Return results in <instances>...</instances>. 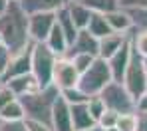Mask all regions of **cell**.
I'll return each mask as SVG.
<instances>
[{"label":"cell","instance_id":"33","mask_svg":"<svg viewBox=\"0 0 147 131\" xmlns=\"http://www.w3.org/2000/svg\"><path fill=\"white\" fill-rule=\"evenodd\" d=\"M26 127H28V131H54L50 125H46V123H40V121H34V119H24Z\"/></svg>","mask_w":147,"mask_h":131},{"label":"cell","instance_id":"18","mask_svg":"<svg viewBox=\"0 0 147 131\" xmlns=\"http://www.w3.org/2000/svg\"><path fill=\"white\" fill-rule=\"evenodd\" d=\"M56 24L62 28V32H64L66 40H68V44L72 46L80 30H78L76 24H74V20H72V16H70V12H68V8H66V4H64L62 8L56 10Z\"/></svg>","mask_w":147,"mask_h":131},{"label":"cell","instance_id":"45","mask_svg":"<svg viewBox=\"0 0 147 131\" xmlns=\"http://www.w3.org/2000/svg\"><path fill=\"white\" fill-rule=\"evenodd\" d=\"M66 2H68V0H66Z\"/></svg>","mask_w":147,"mask_h":131},{"label":"cell","instance_id":"36","mask_svg":"<svg viewBox=\"0 0 147 131\" xmlns=\"http://www.w3.org/2000/svg\"><path fill=\"white\" fill-rule=\"evenodd\" d=\"M137 113V131H147V111H135Z\"/></svg>","mask_w":147,"mask_h":131},{"label":"cell","instance_id":"19","mask_svg":"<svg viewBox=\"0 0 147 131\" xmlns=\"http://www.w3.org/2000/svg\"><path fill=\"white\" fill-rule=\"evenodd\" d=\"M44 44H46L58 58L66 56V54H68V48H70V44H68V40H66V36H64V32H62V28L58 26V24H54V28H52V32L48 34V38H46Z\"/></svg>","mask_w":147,"mask_h":131},{"label":"cell","instance_id":"1","mask_svg":"<svg viewBox=\"0 0 147 131\" xmlns=\"http://www.w3.org/2000/svg\"><path fill=\"white\" fill-rule=\"evenodd\" d=\"M28 18L30 14L22 8L20 0H10L6 12L0 16V38L12 56L26 50L32 44L28 32Z\"/></svg>","mask_w":147,"mask_h":131},{"label":"cell","instance_id":"35","mask_svg":"<svg viewBox=\"0 0 147 131\" xmlns=\"http://www.w3.org/2000/svg\"><path fill=\"white\" fill-rule=\"evenodd\" d=\"M121 8H147V0H119Z\"/></svg>","mask_w":147,"mask_h":131},{"label":"cell","instance_id":"30","mask_svg":"<svg viewBox=\"0 0 147 131\" xmlns=\"http://www.w3.org/2000/svg\"><path fill=\"white\" fill-rule=\"evenodd\" d=\"M117 117H119V113H117V111H113V109H105V111H103V115L98 119V127H99V129H109V127H115Z\"/></svg>","mask_w":147,"mask_h":131},{"label":"cell","instance_id":"4","mask_svg":"<svg viewBox=\"0 0 147 131\" xmlns=\"http://www.w3.org/2000/svg\"><path fill=\"white\" fill-rule=\"evenodd\" d=\"M56 58L58 56L52 52L44 42H34V46H32V76L36 78L40 89L48 87L52 83Z\"/></svg>","mask_w":147,"mask_h":131},{"label":"cell","instance_id":"8","mask_svg":"<svg viewBox=\"0 0 147 131\" xmlns=\"http://www.w3.org/2000/svg\"><path fill=\"white\" fill-rule=\"evenodd\" d=\"M56 24V12H36L28 18V32L32 42H46L48 34Z\"/></svg>","mask_w":147,"mask_h":131},{"label":"cell","instance_id":"34","mask_svg":"<svg viewBox=\"0 0 147 131\" xmlns=\"http://www.w3.org/2000/svg\"><path fill=\"white\" fill-rule=\"evenodd\" d=\"M14 99H16V95H14L8 87L2 85V89H0V109H2L4 105H8L10 101H14Z\"/></svg>","mask_w":147,"mask_h":131},{"label":"cell","instance_id":"3","mask_svg":"<svg viewBox=\"0 0 147 131\" xmlns=\"http://www.w3.org/2000/svg\"><path fill=\"white\" fill-rule=\"evenodd\" d=\"M109 81H113L111 70H109V62L103 60V58H96L94 64L80 76L78 87L90 97V95H99Z\"/></svg>","mask_w":147,"mask_h":131},{"label":"cell","instance_id":"2","mask_svg":"<svg viewBox=\"0 0 147 131\" xmlns=\"http://www.w3.org/2000/svg\"><path fill=\"white\" fill-rule=\"evenodd\" d=\"M58 95H60V89L54 83H50L44 89L20 95L18 101L24 107V119H34V121L46 123L52 127V107H54V101L58 99Z\"/></svg>","mask_w":147,"mask_h":131},{"label":"cell","instance_id":"10","mask_svg":"<svg viewBox=\"0 0 147 131\" xmlns=\"http://www.w3.org/2000/svg\"><path fill=\"white\" fill-rule=\"evenodd\" d=\"M52 129L54 131H74L72 127V113H70V103L58 95L52 107Z\"/></svg>","mask_w":147,"mask_h":131},{"label":"cell","instance_id":"39","mask_svg":"<svg viewBox=\"0 0 147 131\" xmlns=\"http://www.w3.org/2000/svg\"><path fill=\"white\" fill-rule=\"evenodd\" d=\"M84 131H101V129H99L98 125H96V127H92V129H84Z\"/></svg>","mask_w":147,"mask_h":131},{"label":"cell","instance_id":"44","mask_svg":"<svg viewBox=\"0 0 147 131\" xmlns=\"http://www.w3.org/2000/svg\"><path fill=\"white\" fill-rule=\"evenodd\" d=\"M0 42H2V38H0Z\"/></svg>","mask_w":147,"mask_h":131},{"label":"cell","instance_id":"12","mask_svg":"<svg viewBox=\"0 0 147 131\" xmlns=\"http://www.w3.org/2000/svg\"><path fill=\"white\" fill-rule=\"evenodd\" d=\"M98 44H99L98 38H96L94 34H90V32L84 28V30H80V32H78V36H76V40H74V44L68 48L66 58L76 56V54H92V56H98Z\"/></svg>","mask_w":147,"mask_h":131},{"label":"cell","instance_id":"42","mask_svg":"<svg viewBox=\"0 0 147 131\" xmlns=\"http://www.w3.org/2000/svg\"><path fill=\"white\" fill-rule=\"evenodd\" d=\"M0 89H2V81H0Z\"/></svg>","mask_w":147,"mask_h":131},{"label":"cell","instance_id":"11","mask_svg":"<svg viewBox=\"0 0 147 131\" xmlns=\"http://www.w3.org/2000/svg\"><path fill=\"white\" fill-rule=\"evenodd\" d=\"M129 60H131V42L127 40L117 52L113 54L107 62H109V70H111V78L113 81H123V76H125V70L129 66Z\"/></svg>","mask_w":147,"mask_h":131},{"label":"cell","instance_id":"40","mask_svg":"<svg viewBox=\"0 0 147 131\" xmlns=\"http://www.w3.org/2000/svg\"><path fill=\"white\" fill-rule=\"evenodd\" d=\"M101 131H119L117 127H109V129H101Z\"/></svg>","mask_w":147,"mask_h":131},{"label":"cell","instance_id":"5","mask_svg":"<svg viewBox=\"0 0 147 131\" xmlns=\"http://www.w3.org/2000/svg\"><path fill=\"white\" fill-rule=\"evenodd\" d=\"M123 85L125 89L129 91V95L137 101L143 93H147V72H145V64H143V58L137 56V54L131 50V60H129V66L125 70V76H123Z\"/></svg>","mask_w":147,"mask_h":131},{"label":"cell","instance_id":"29","mask_svg":"<svg viewBox=\"0 0 147 131\" xmlns=\"http://www.w3.org/2000/svg\"><path fill=\"white\" fill-rule=\"evenodd\" d=\"M96 58H98V56H92V54H76V56H70V60L74 62V66H76V70H78L80 76L94 64Z\"/></svg>","mask_w":147,"mask_h":131},{"label":"cell","instance_id":"16","mask_svg":"<svg viewBox=\"0 0 147 131\" xmlns=\"http://www.w3.org/2000/svg\"><path fill=\"white\" fill-rule=\"evenodd\" d=\"M66 8H68V12H70V16H72L74 24L78 30H84V28H88L90 24V18H92V10L86 6V4H82L80 0H68L66 2Z\"/></svg>","mask_w":147,"mask_h":131},{"label":"cell","instance_id":"17","mask_svg":"<svg viewBox=\"0 0 147 131\" xmlns=\"http://www.w3.org/2000/svg\"><path fill=\"white\" fill-rule=\"evenodd\" d=\"M105 20H107V24H109V28L113 32H119V34H129L131 28H133V22H131L127 10H123V8H117L113 12H107Z\"/></svg>","mask_w":147,"mask_h":131},{"label":"cell","instance_id":"28","mask_svg":"<svg viewBox=\"0 0 147 131\" xmlns=\"http://www.w3.org/2000/svg\"><path fill=\"white\" fill-rule=\"evenodd\" d=\"M115 127L119 131H137V113H119Z\"/></svg>","mask_w":147,"mask_h":131},{"label":"cell","instance_id":"13","mask_svg":"<svg viewBox=\"0 0 147 131\" xmlns=\"http://www.w3.org/2000/svg\"><path fill=\"white\" fill-rule=\"evenodd\" d=\"M129 40V34H119V32H111L103 38H99L98 44V58H103V60H109L113 54L121 48L123 44Z\"/></svg>","mask_w":147,"mask_h":131},{"label":"cell","instance_id":"20","mask_svg":"<svg viewBox=\"0 0 147 131\" xmlns=\"http://www.w3.org/2000/svg\"><path fill=\"white\" fill-rule=\"evenodd\" d=\"M20 4L28 14H36V12H56L66 4V0H20Z\"/></svg>","mask_w":147,"mask_h":131},{"label":"cell","instance_id":"9","mask_svg":"<svg viewBox=\"0 0 147 131\" xmlns=\"http://www.w3.org/2000/svg\"><path fill=\"white\" fill-rule=\"evenodd\" d=\"M32 46H34V42H32L26 50L14 54V56L10 58L6 72H4V74H2V78H0L2 83H4V81H8V79H12V78H18V76L32 74Z\"/></svg>","mask_w":147,"mask_h":131},{"label":"cell","instance_id":"6","mask_svg":"<svg viewBox=\"0 0 147 131\" xmlns=\"http://www.w3.org/2000/svg\"><path fill=\"white\" fill-rule=\"evenodd\" d=\"M99 95L107 109H113L117 113H135V99L119 81H109Z\"/></svg>","mask_w":147,"mask_h":131},{"label":"cell","instance_id":"14","mask_svg":"<svg viewBox=\"0 0 147 131\" xmlns=\"http://www.w3.org/2000/svg\"><path fill=\"white\" fill-rule=\"evenodd\" d=\"M2 85H4V87H8L16 97H20V95H24V93H32V91H38V89H40L38 81H36V78H34L32 74L12 78V79H8V81H4Z\"/></svg>","mask_w":147,"mask_h":131},{"label":"cell","instance_id":"32","mask_svg":"<svg viewBox=\"0 0 147 131\" xmlns=\"http://www.w3.org/2000/svg\"><path fill=\"white\" fill-rule=\"evenodd\" d=\"M0 131H28L24 119L22 121H2Z\"/></svg>","mask_w":147,"mask_h":131},{"label":"cell","instance_id":"15","mask_svg":"<svg viewBox=\"0 0 147 131\" xmlns=\"http://www.w3.org/2000/svg\"><path fill=\"white\" fill-rule=\"evenodd\" d=\"M70 113H72V127L74 131H84V129H92L96 127V119L90 115L88 105L86 103H76L70 105Z\"/></svg>","mask_w":147,"mask_h":131},{"label":"cell","instance_id":"24","mask_svg":"<svg viewBox=\"0 0 147 131\" xmlns=\"http://www.w3.org/2000/svg\"><path fill=\"white\" fill-rule=\"evenodd\" d=\"M82 4H86L92 12H99V14H107V12H113L119 6V0H80Z\"/></svg>","mask_w":147,"mask_h":131},{"label":"cell","instance_id":"43","mask_svg":"<svg viewBox=\"0 0 147 131\" xmlns=\"http://www.w3.org/2000/svg\"><path fill=\"white\" fill-rule=\"evenodd\" d=\"M0 125H2V119H0Z\"/></svg>","mask_w":147,"mask_h":131},{"label":"cell","instance_id":"41","mask_svg":"<svg viewBox=\"0 0 147 131\" xmlns=\"http://www.w3.org/2000/svg\"><path fill=\"white\" fill-rule=\"evenodd\" d=\"M143 64H145V72H147V58H143Z\"/></svg>","mask_w":147,"mask_h":131},{"label":"cell","instance_id":"31","mask_svg":"<svg viewBox=\"0 0 147 131\" xmlns=\"http://www.w3.org/2000/svg\"><path fill=\"white\" fill-rule=\"evenodd\" d=\"M10 58H12V54L10 50L0 42V78H2V74L6 72V68H8V62H10Z\"/></svg>","mask_w":147,"mask_h":131},{"label":"cell","instance_id":"26","mask_svg":"<svg viewBox=\"0 0 147 131\" xmlns=\"http://www.w3.org/2000/svg\"><path fill=\"white\" fill-rule=\"evenodd\" d=\"M88 105V111H90V115L96 119V123H98V119L103 115V111L107 109L105 103H103V99H101V95H90V99L86 101Z\"/></svg>","mask_w":147,"mask_h":131},{"label":"cell","instance_id":"37","mask_svg":"<svg viewBox=\"0 0 147 131\" xmlns=\"http://www.w3.org/2000/svg\"><path fill=\"white\" fill-rule=\"evenodd\" d=\"M135 111H147V93H143V95L135 101Z\"/></svg>","mask_w":147,"mask_h":131},{"label":"cell","instance_id":"7","mask_svg":"<svg viewBox=\"0 0 147 131\" xmlns=\"http://www.w3.org/2000/svg\"><path fill=\"white\" fill-rule=\"evenodd\" d=\"M78 81H80V74H78V70H76L72 60L66 58V56L56 58L52 83L62 91V89H68V87H78Z\"/></svg>","mask_w":147,"mask_h":131},{"label":"cell","instance_id":"25","mask_svg":"<svg viewBox=\"0 0 147 131\" xmlns=\"http://www.w3.org/2000/svg\"><path fill=\"white\" fill-rule=\"evenodd\" d=\"M127 10L133 28L131 30H147V8H123Z\"/></svg>","mask_w":147,"mask_h":131},{"label":"cell","instance_id":"27","mask_svg":"<svg viewBox=\"0 0 147 131\" xmlns=\"http://www.w3.org/2000/svg\"><path fill=\"white\" fill-rule=\"evenodd\" d=\"M60 93H62V97H64V99H66L70 105L86 103V101L90 99V97H88V95H86V93H84L80 87H68V89H62Z\"/></svg>","mask_w":147,"mask_h":131},{"label":"cell","instance_id":"21","mask_svg":"<svg viewBox=\"0 0 147 131\" xmlns=\"http://www.w3.org/2000/svg\"><path fill=\"white\" fill-rule=\"evenodd\" d=\"M86 30H88L90 34H94L98 40L113 32V30L109 28V24H107V20H105V14H99V12H94V14H92L90 24H88V28H86Z\"/></svg>","mask_w":147,"mask_h":131},{"label":"cell","instance_id":"38","mask_svg":"<svg viewBox=\"0 0 147 131\" xmlns=\"http://www.w3.org/2000/svg\"><path fill=\"white\" fill-rule=\"evenodd\" d=\"M8 4H10V0H0V16L6 12V8H8Z\"/></svg>","mask_w":147,"mask_h":131},{"label":"cell","instance_id":"22","mask_svg":"<svg viewBox=\"0 0 147 131\" xmlns=\"http://www.w3.org/2000/svg\"><path fill=\"white\" fill-rule=\"evenodd\" d=\"M24 117H26L24 107L18 101V97L0 109V119H2V121H22Z\"/></svg>","mask_w":147,"mask_h":131},{"label":"cell","instance_id":"23","mask_svg":"<svg viewBox=\"0 0 147 131\" xmlns=\"http://www.w3.org/2000/svg\"><path fill=\"white\" fill-rule=\"evenodd\" d=\"M129 42H131V50L137 56L147 58V30H131Z\"/></svg>","mask_w":147,"mask_h":131}]
</instances>
